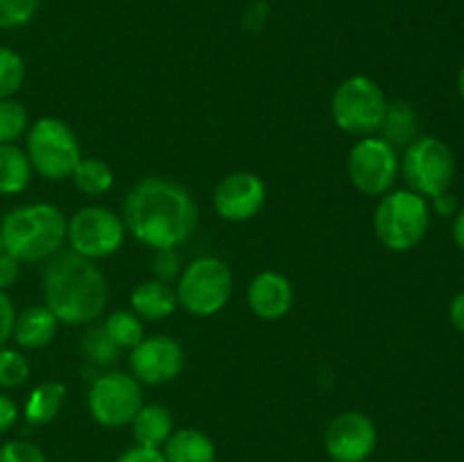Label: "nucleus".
Returning a JSON list of instances; mask_svg holds the SVG:
<instances>
[{
	"label": "nucleus",
	"instance_id": "1",
	"mask_svg": "<svg viewBox=\"0 0 464 462\" xmlns=\"http://www.w3.org/2000/svg\"><path fill=\"white\" fill-rule=\"evenodd\" d=\"M127 234L150 249H177L188 243L198 226L193 195L168 177H145L122 199Z\"/></svg>",
	"mask_w": 464,
	"mask_h": 462
},
{
	"label": "nucleus",
	"instance_id": "2",
	"mask_svg": "<svg viewBox=\"0 0 464 462\" xmlns=\"http://www.w3.org/2000/svg\"><path fill=\"white\" fill-rule=\"evenodd\" d=\"M44 303L54 313L59 324L89 326L104 313L109 284L98 263L62 249L45 261L41 274Z\"/></svg>",
	"mask_w": 464,
	"mask_h": 462
},
{
	"label": "nucleus",
	"instance_id": "3",
	"mask_svg": "<svg viewBox=\"0 0 464 462\" xmlns=\"http://www.w3.org/2000/svg\"><path fill=\"white\" fill-rule=\"evenodd\" d=\"M66 229L68 217L62 208L48 202L23 204L5 213L0 222L5 252L18 263H41L62 252Z\"/></svg>",
	"mask_w": 464,
	"mask_h": 462
},
{
	"label": "nucleus",
	"instance_id": "4",
	"mask_svg": "<svg viewBox=\"0 0 464 462\" xmlns=\"http://www.w3.org/2000/svg\"><path fill=\"white\" fill-rule=\"evenodd\" d=\"M430 226V204L412 190H390L374 208V234L392 252H411L426 238Z\"/></svg>",
	"mask_w": 464,
	"mask_h": 462
},
{
	"label": "nucleus",
	"instance_id": "5",
	"mask_svg": "<svg viewBox=\"0 0 464 462\" xmlns=\"http://www.w3.org/2000/svg\"><path fill=\"white\" fill-rule=\"evenodd\" d=\"M25 154L32 170L48 181H63L82 161L80 139L66 120L44 116L25 134Z\"/></svg>",
	"mask_w": 464,
	"mask_h": 462
},
{
	"label": "nucleus",
	"instance_id": "6",
	"mask_svg": "<svg viewBox=\"0 0 464 462\" xmlns=\"http://www.w3.org/2000/svg\"><path fill=\"white\" fill-rule=\"evenodd\" d=\"M177 303L195 317H213L234 294L231 267L218 256H199L177 279Z\"/></svg>",
	"mask_w": 464,
	"mask_h": 462
},
{
	"label": "nucleus",
	"instance_id": "7",
	"mask_svg": "<svg viewBox=\"0 0 464 462\" xmlns=\"http://www.w3.org/2000/svg\"><path fill=\"white\" fill-rule=\"evenodd\" d=\"M388 111V98L379 82L367 75H352L331 95V118L344 134L362 136L379 134Z\"/></svg>",
	"mask_w": 464,
	"mask_h": 462
},
{
	"label": "nucleus",
	"instance_id": "8",
	"mask_svg": "<svg viewBox=\"0 0 464 462\" xmlns=\"http://www.w3.org/2000/svg\"><path fill=\"white\" fill-rule=\"evenodd\" d=\"M399 172L406 179L408 190L433 199L451 190L456 181V157L438 136H417L403 149V157H399Z\"/></svg>",
	"mask_w": 464,
	"mask_h": 462
},
{
	"label": "nucleus",
	"instance_id": "9",
	"mask_svg": "<svg viewBox=\"0 0 464 462\" xmlns=\"http://www.w3.org/2000/svg\"><path fill=\"white\" fill-rule=\"evenodd\" d=\"M125 236L127 229L122 217L107 207L91 204L68 217V247L89 261L113 256L125 243Z\"/></svg>",
	"mask_w": 464,
	"mask_h": 462
},
{
	"label": "nucleus",
	"instance_id": "10",
	"mask_svg": "<svg viewBox=\"0 0 464 462\" xmlns=\"http://www.w3.org/2000/svg\"><path fill=\"white\" fill-rule=\"evenodd\" d=\"M347 177L358 193L383 197L397 184L399 149L376 134L362 136L349 149Z\"/></svg>",
	"mask_w": 464,
	"mask_h": 462
},
{
	"label": "nucleus",
	"instance_id": "11",
	"mask_svg": "<svg viewBox=\"0 0 464 462\" xmlns=\"http://www.w3.org/2000/svg\"><path fill=\"white\" fill-rule=\"evenodd\" d=\"M86 406L95 424L104 428H122L131 424L143 406V390L127 371H104L91 380Z\"/></svg>",
	"mask_w": 464,
	"mask_h": 462
},
{
	"label": "nucleus",
	"instance_id": "12",
	"mask_svg": "<svg viewBox=\"0 0 464 462\" xmlns=\"http://www.w3.org/2000/svg\"><path fill=\"white\" fill-rule=\"evenodd\" d=\"M379 444V430L365 412L347 410L329 421L324 448L334 462H365Z\"/></svg>",
	"mask_w": 464,
	"mask_h": 462
},
{
	"label": "nucleus",
	"instance_id": "13",
	"mask_svg": "<svg viewBox=\"0 0 464 462\" xmlns=\"http://www.w3.org/2000/svg\"><path fill=\"white\" fill-rule=\"evenodd\" d=\"M186 351L170 335L143 338L130 353L131 376L140 385H166L184 371Z\"/></svg>",
	"mask_w": 464,
	"mask_h": 462
},
{
	"label": "nucleus",
	"instance_id": "14",
	"mask_svg": "<svg viewBox=\"0 0 464 462\" xmlns=\"http://www.w3.org/2000/svg\"><path fill=\"white\" fill-rule=\"evenodd\" d=\"M267 186L256 172L238 170L227 175L213 193V208L227 222H247L263 211Z\"/></svg>",
	"mask_w": 464,
	"mask_h": 462
},
{
	"label": "nucleus",
	"instance_id": "15",
	"mask_svg": "<svg viewBox=\"0 0 464 462\" xmlns=\"http://www.w3.org/2000/svg\"><path fill=\"white\" fill-rule=\"evenodd\" d=\"M249 311L266 322H276L290 313L295 303L293 284L276 270H263L249 281L247 288Z\"/></svg>",
	"mask_w": 464,
	"mask_h": 462
},
{
	"label": "nucleus",
	"instance_id": "16",
	"mask_svg": "<svg viewBox=\"0 0 464 462\" xmlns=\"http://www.w3.org/2000/svg\"><path fill=\"white\" fill-rule=\"evenodd\" d=\"M59 329V320L54 313L50 311L45 303H36V306L23 308L16 313V322H14V342L21 349H44L54 340Z\"/></svg>",
	"mask_w": 464,
	"mask_h": 462
},
{
	"label": "nucleus",
	"instance_id": "17",
	"mask_svg": "<svg viewBox=\"0 0 464 462\" xmlns=\"http://www.w3.org/2000/svg\"><path fill=\"white\" fill-rule=\"evenodd\" d=\"M130 303L131 311L143 322L168 320L177 311V306H179L175 288L159 279H150L136 285L130 294Z\"/></svg>",
	"mask_w": 464,
	"mask_h": 462
},
{
	"label": "nucleus",
	"instance_id": "18",
	"mask_svg": "<svg viewBox=\"0 0 464 462\" xmlns=\"http://www.w3.org/2000/svg\"><path fill=\"white\" fill-rule=\"evenodd\" d=\"M131 433L139 447L163 448L168 438L175 433L172 412L161 403H143L131 419Z\"/></svg>",
	"mask_w": 464,
	"mask_h": 462
},
{
	"label": "nucleus",
	"instance_id": "19",
	"mask_svg": "<svg viewBox=\"0 0 464 462\" xmlns=\"http://www.w3.org/2000/svg\"><path fill=\"white\" fill-rule=\"evenodd\" d=\"M68 399V388L62 380H44L25 399L23 417L30 426H45L57 419Z\"/></svg>",
	"mask_w": 464,
	"mask_h": 462
},
{
	"label": "nucleus",
	"instance_id": "20",
	"mask_svg": "<svg viewBox=\"0 0 464 462\" xmlns=\"http://www.w3.org/2000/svg\"><path fill=\"white\" fill-rule=\"evenodd\" d=\"M161 451L168 462H216V444L198 428H177Z\"/></svg>",
	"mask_w": 464,
	"mask_h": 462
},
{
	"label": "nucleus",
	"instance_id": "21",
	"mask_svg": "<svg viewBox=\"0 0 464 462\" xmlns=\"http://www.w3.org/2000/svg\"><path fill=\"white\" fill-rule=\"evenodd\" d=\"M379 131L381 139L388 140L394 149H406L420 136V116L415 107L408 100L388 102V111Z\"/></svg>",
	"mask_w": 464,
	"mask_h": 462
},
{
	"label": "nucleus",
	"instance_id": "22",
	"mask_svg": "<svg viewBox=\"0 0 464 462\" xmlns=\"http://www.w3.org/2000/svg\"><path fill=\"white\" fill-rule=\"evenodd\" d=\"M32 175L34 170H32L25 149L18 148L16 143L0 145V195L3 197L23 193L30 186Z\"/></svg>",
	"mask_w": 464,
	"mask_h": 462
},
{
	"label": "nucleus",
	"instance_id": "23",
	"mask_svg": "<svg viewBox=\"0 0 464 462\" xmlns=\"http://www.w3.org/2000/svg\"><path fill=\"white\" fill-rule=\"evenodd\" d=\"M71 179L82 195H89V197H100V195H104L111 190L113 170L109 163L102 161V159L82 157V161L77 163V168L72 170Z\"/></svg>",
	"mask_w": 464,
	"mask_h": 462
},
{
	"label": "nucleus",
	"instance_id": "24",
	"mask_svg": "<svg viewBox=\"0 0 464 462\" xmlns=\"http://www.w3.org/2000/svg\"><path fill=\"white\" fill-rule=\"evenodd\" d=\"M82 353H84V361L91 362L93 367H111L113 362L121 358L122 349L109 338V333L104 331L102 324H89V329L84 331L80 342Z\"/></svg>",
	"mask_w": 464,
	"mask_h": 462
},
{
	"label": "nucleus",
	"instance_id": "25",
	"mask_svg": "<svg viewBox=\"0 0 464 462\" xmlns=\"http://www.w3.org/2000/svg\"><path fill=\"white\" fill-rule=\"evenodd\" d=\"M104 331L121 349H134L145 338L143 320L134 311H113L104 317Z\"/></svg>",
	"mask_w": 464,
	"mask_h": 462
},
{
	"label": "nucleus",
	"instance_id": "26",
	"mask_svg": "<svg viewBox=\"0 0 464 462\" xmlns=\"http://www.w3.org/2000/svg\"><path fill=\"white\" fill-rule=\"evenodd\" d=\"M30 130V113L18 100H0V145L16 143Z\"/></svg>",
	"mask_w": 464,
	"mask_h": 462
},
{
	"label": "nucleus",
	"instance_id": "27",
	"mask_svg": "<svg viewBox=\"0 0 464 462\" xmlns=\"http://www.w3.org/2000/svg\"><path fill=\"white\" fill-rule=\"evenodd\" d=\"M32 365L21 349H14L3 344L0 347V388L16 390L27 383Z\"/></svg>",
	"mask_w": 464,
	"mask_h": 462
},
{
	"label": "nucleus",
	"instance_id": "28",
	"mask_svg": "<svg viewBox=\"0 0 464 462\" xmlns=\"http://www.w3.org/2000/svg\"><path fill=\"white\" fill-rule=\"evenodd\" d=\"M25 82V62L16 50L0 45V100L14 98Z\"/></svg>",
	"mask_w": 464,
	"mask_h": 462
},
{
	"label": "nucleus",
	"instance_id": "29",
	"mask_svg": "<svg viewBox=\"0 0 464 462\" xmlns=\"http://www.w3.org/2000/svg\"><path fill=\"white\" fill-rule=\"evenodd\" d=\"M39 12V0H0V30L27 25Z\"/></svg>",
	"mask_w": 464,
	"mask_h": 462
},
{
	"label": "nucleus",
	"instance_id": "30",
	"mask_svg": "<svg viewBox=\"0 0 464 462\" xmlns=\"http://www.w3.org/2000/svg\"><path fill=\"white\" fill-rule=\"evenodd\" d=\"M0 462H48L45 453L27 439H9L0 447Z\"/></svg>",
	"mask_w": 464,
	"mask_h": 462
},
{
	"label": "nucleus",
	"instance_id": "31",
	"mask_svg": "<svg viewBox=\"0 0 464 462\" xmlns=\"http://www.w3.org/2000/svg\"><path fill=\"white\" fill-rule=\"evenodd\" d=\"M181 258L175 249H157L152 256V274L154 279L163 281V284H172L179 279L181 274Z\"/></svg>",
	"mask_w": 464,
	"mask_h": 462
},
{
	"label": "nucleus",
	"instance_id": "32",
	"mask_svg": "<svg viewBox=\"0 0 464 462\" xmlns=\"http://www.w3.org/2000/svg\"><path fill=\"white\" fill-rule=\"evenodd\" d=\"M14 322H16V308L5 290H0V347L12 340Z\"/></svg>",
	"mask_w": 464,
	"mask_h": 462
},
{
	"label": "nucleus",
	"instance_id": "33",
	"mask_svg": "<svg viewBox=\"0 0 464 462\" xmlns=\"http://www.w3.org/2000/svg\"><path fill=\"white\" fill-rule=\"evenodd\" d=\"M116 462H168L166 456H163L161 448H148V447H130L127 451H122L118 456Z\"/></svg>",
	"mask_w": 464,
	"mask_h": 462
},
{
	"label": "nucleus",
	"instance_id": "34",
	"mask_svg": "<svg viewBox=\"0 0 464 462\" xmlns=\"http://www.w3.org/2000/svg\"><path fill=\"white\" fill-rule=\"evenodd\" d=\"M21 276V263L12 256V254H0V290L7 293Z\"/></svg>",
	"mask_w": 464,
	"mask_h": 462
},
{
	"label": "nucleus",
	"instance_id": "35",
	"mask_svg": "<svg viewBox=\"0 0 464 462\" xmlns=\"http://www.w3.org/2000/svg\"><path fill=\"white\" fill-rule=\"evenodd\" d=\"M18 421V406L12 397L0 392V435L14 428Z\"/></svg>",
	"mask_w": 464,
	"mask_h": 462
},
{
	"label": "nucleus",
	"instance_id": "36",
	"mask_svg": "<svg viewBox=\"0 0 464 462\" xmlns=\"http://www.w3.org/2000/svg\"><path fill=\"white\" fill-rule=\"evenodd\" d=\"M449 320L460 333H464V290L453 297L451 306H449Z\"/></svg>",
	"mask_w": 464,
	"mask_h": 462
},
{
	"label": "nucleus",
	"instance_id": "37",
	"mask_svg": "<svg viewBox=\"0 0 464 462\" xmlns=\"http://www.w3.org/2000/svg\"><path fill=\"white\" fill-rule=\"evenodd\" d=\"M433 208L440 216H456L458 213V199L451 193H442L433 197Z\"/></svg>",
	"mask_w": 464,
	"mask_h": 462
},
{
	"label": "nucleus",
	"instance_id": "38",
	"mask_svg": "<svg viewBox=\"0 0 464 462\" xmlns=\"http://www.w3.org/2000/svg\"><path fill=\"white\" fill-rule=\"evenodd\" d=\"M453 240H456L458 249L464 254V208L456 213V220H453Z\"/></svg>",
	"mask_w": 464,
	"mask_h": 462
},
{
	"label": "nucleus",
	"instance_id": "39",
	"mask_svg": "<svg viewBox=\"0 0 464 462\" xmlns=\"http://www.w3.org/2000/svg\"><path fill=\"white\" fill-rule=\"evenodd\" d=\"M458 91H460V95L464 100V66L460 68V75H458Z\"/></svg>",
	"mask_w": 464,
	"mask_h": 462
},
{
	"label": "nucleus",
	"instance_id": "40",
	"mask_svg": "<svg viewBox=\"0 0 464 462\" xmlns=\"http://www.w3.org/2000/svg\"><path fill=\"white\" fill-rule=\"evenodd\" d=\"M5 252V238H3V231H0V254Z\"/></svg>",
	"mask_w": 464,
	"mask_h": 462
}]
</instances>
